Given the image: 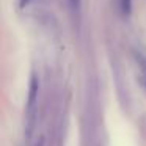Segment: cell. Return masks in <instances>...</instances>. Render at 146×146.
Wrapping results in <instances>:
<instances>
[{"label": "cell", "instance_id": "6da1fadb", "mask_svg": "<svg viewBox=\"0 0 146 146\" xmlns=\"http://www.w3.org/2000/svg\"><path fill=\"white\" fill-rule=\"evenodd\" d=\"M38 91H39V83L38 79L35 76L30 80V88H29V101H27V119H29V129L27 132H32L33 127V119H35V105H36V99H38Z\"/></svg>", "mask_w": 146, "mask_h": 146}, {"label": "cell", "instance_id": "7a4b0ae2", "mask_svg": "<svg viewBox=\"0 0 146 146\" xmlns=\"http://www.w3.org/2000/svg\"><path fill=\"white\" fill-rule=\"evenodd\" d=\"M137 63H138L140 74H141V82L146 86V55H141V54L137 55Z\"/></svg>", "mask_w": 146, "mask_h": 146}, {"label": "cell", "instance_id": "3957f363", "mask_svg": "<svg viewBox=\"0 0 146 146\" xmlns=\"http://www.w3.org/2000/svg\"><path fill=\"white\" fill-rule=\"evenodd\" d=\"M119 8L124 16H129L132 10V0H119Z\"/></svg>", "mask_w": 146, "mask_h": 146}, {"label": "cell", "instance_id": "277c9868", "mask_svg": "<svg viewBox=\"0 0 146 146\" xmlns=\"http://www.w3.org/2000/svg\"><path fill=\"white\" fill-rule=\"evenodd\" d=\"M69 3H71V7H72L74 10H77V8L80 7V0H69Z\"/></svg>", "mask_w": 146, "mask_h": 146}, {"label": "cell", "instance_id": "5b68a950", "mask_svg": "<svg viewBox=\"0 0 146 146\" xmlns=\"http://www.w3.org/2000/svg\"><path fill=\"white\" fill-rule=\"evenodd\" d=\"M29 2H30V0H19V5H21V7L24 8V7H25V5H27V3H29Z\"/></svg>", "mask_w": 146, "mask_h": 146}, {"label": "cell", "instance_id": "8992f818", "mask_svg": "<svg viewBox=\"0 0 146 146\" xmlns=\"http://www.w3.org/2000/svg\"><path fill=\"white\" fill-rule=\"evenodd\" d=\"M36 146H44V145H42V140H39V143H38Z\"/></svg>", "mask_w": 146, "mask_h": 146}]
</instances>
